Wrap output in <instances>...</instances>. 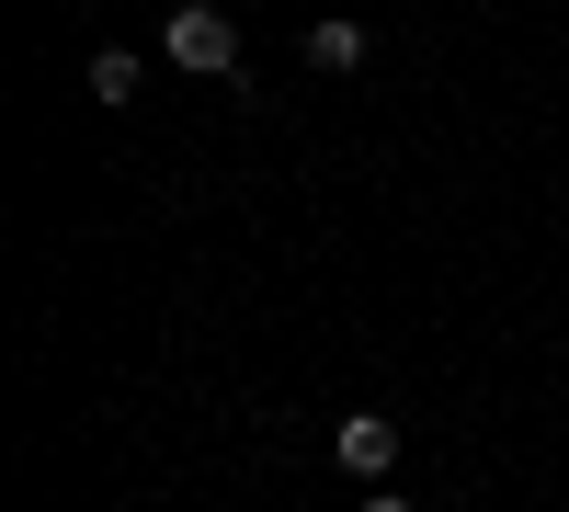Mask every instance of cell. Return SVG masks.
I'll return each mask as SVG.
<instances>
[{
	"label": "cell",
	"mask_w": 569,
	"mask_h": 512,
	"mask_svg": "<svg viewBox=\"0 0 569 512\" xmlns=\"http://www.w3.org/2000/svg\"><path fill=\"white\" fill-rule=\"evenodd\" d=\"M353 512H410V490H365V501H353Z\"/></svg>",
	"instance_id": "5"
},
{
	"label": "cell",
	"mask_w": 569,
	"mask_h": 512,
	"mask_svg": "<svg viewBox=\"0 0 569 512\" xmlns=\"http://www.w3.org/2000/svg\"><path fill=\"white\" fill-rule=\"evenodd\" d=\"M330 455H342V479L388 490V479H399V422H388V410H342V433H330Z\"/></svg>",
	"instance_id": "2"
},
{
	"label": "cell",
	"mask_w": 569,
	"mask_h": 512,
	"mask_svg": "<svg viewBox=\"0 0 569 512\" xmlns=\"http://www.w3.org/2000/svg\"><path fill=\"white\" fill-rule=\"evenodd\" d=\"M160 69H182V80H228V69H240V23H228L217 0H182V12L160 23Z\"/></svg>",
	"instance_id": "1"
},
{
	"label": "cell",
	"mask_w": 569,
	"mask_h": 512,
	"mask_svg": "<svg viewBox=\"0 0 569 512\" xmlns=\"http://www.w3.org/2000/svg\"><path fill=\"white\" fill-rule=\"evenodd\" d=\"M365 58H376V34H365L353 12H319V23H308V69H330V80H353Z\"/></svg>",
	"instance_id": "3"
},
{
	"label": "cell",
	"mask_w": 569,
	"mask_h": 512,
	"mask_svg": "<svg viewBox=\"0 0 569 512\" xmlns=\"http://www.w3.org/2000/svg\"><path fill=\"white\" fill-rule=\"evenodd\" d=\"M80 91H91V103H137V91H149V58H137V46H91Z\"/></svg>",
	"instance_id": "4"
}]
</instances>
